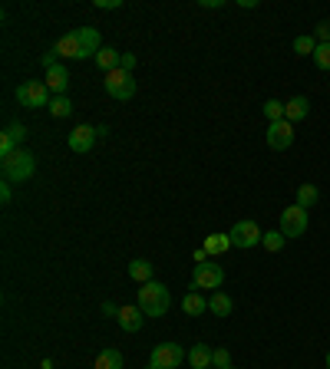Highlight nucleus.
Segmentation results:
<instances>
[{"label":"nucleus","mask_w":330,"mask_h":369,"mask_svg":"<svg viewBox=\"0 0 330 369\" xmlns=\"http://www.w3.org/2000/svg\"><path fill=\"white\" fill-rule=\"evenodd\" d=\"M139 307L146 317H165L168 307H172V294H168V287L159 281H149L139 287Z\"/></svg>","instance_id":"1"},{"label":"nucleus","mask_w":330,"mask_h":369,"mask_svg":"<svg viewBox=\"0 0 330 369\" xmlns=\"http://www.w3.org/2000/svg\"><path fill=\"white\" fill-rule=\"evenodd\" d=\"M3 181H10V185H20V181H27V178H33V172H37V155L33 152H27V148H17L14 155H3Z\"/></svg>","instance_id":"2"},{"label":"nucleus","mask_w":330,"mask_h":369,"mask_svg":"<svg viewBox=\"0 0 330 369\" xmlns=\"http://www.w3.org/2000/svg\"><path fill=\"white\" fill-rule=\"evenodd\" d=\"M50 86L46 83H40V79H27V83H20L17 86V103L27 106V109H43V106H50Z\"/></svg>","instance_id":"3"},{"label":"nucleus","mask_w":330,"mask_h":369,"mask_svg":"<svg viewBox=\"0 0 330 369\" xmlns=\"http://www.w3.org/2000/svg\"><path fill=\"white\" fill-rule=\"evenodd\" d=\"M307 228H311V215H307V208L291 205V208L281 211V235L284 237H304L307 235Z\"/></svg>","instance_id":"4"},{"label":"nucleus","mask_w":330,"mask_h":369,"mask_svg":"<svg viewBox=\"0 0 330 369\" xmlns=\"http://www.w3.org/2000/svg\"><path fill=\"white\" fill-rule=\"evenodd\" d=\"M103 86H106V92H109L113 99H119V103H129V99L135 96V79H133V73H126V70L106 73Z\"/></svg>","instance_id":"5"},{"label":"nucleus","mask_w":330,"mask_h":369,"mask_svg":"<svg viewBox=\"0 0 330 369\" xmlns=\"http://www.w3.org/2000/svg\"><path fill=\"white\" fill-rule=\"evenodd\" d=\"M225 283V267L222 264H195L192 274V290H218Z\"/></svg>","instance_id":"6"},{"label":"nucleus","mask_w":330,"mask_h":369,"mask_svg":"<svg viewBox=\"0 0 330 369\" xmlns=\"http://www.w3.org/2000/svg\"><path fill=\"white\" fill-rule=\"evenodd\" d=\"M182 359H188V353L182 350L179 343H159V346L152 350L149 366H155V369H179Z\"/></svg>","instance_id":"7"},{"label":"nucleus","mask_w":330,"mask_h":369,"mask_svg":"<svg viewBox=\"0 0 330 369\" xmlns=\"http://www.w3.org/2000/svg\"><path fill=\"white\" fill-rule=\"evenodd\" d=\"M261 241H264V231L258 228V221H238L231 228V248L248 251V248H258Z\"/></svg>","instance_id":"8"},{"label":"nucleus","mask_w":330,"mask_h":369,"mask_svg":"<svg viewBox=\"0 0 330 369\" xmlns=\"http://www.w3.org/2000/svg\"><path fill=\"white\" fill-rule=\"evenodd\" d=\"M96 139H99V129L96 126H90V122H83V126H76L73 132H70V148L73 152H79V155H86V152H93V146H96Z\"/></svg>","instance_id":"9"},{"label":"nucleus","mask_w":330,"mask_h":369,"mask_svg":"<svg viewBox=\"0 0 330 369\" xmlns=\"http://www.w3.org/2000/svg\"><path fill=\"white\" fill-rule=\"evenodd\" d=\"M268 146L274 148V152H284V148L294 146V126H291L287 119H281V122H271V126H268Z\"/></svg>","instance_id":"10"},{"label":"nucleus","mask_w":330,"mask_h":369,"mask_svg":"<svg viewBox=\"0 0 330 369\" xmlns=\"http://www.w3.org/2000/svg\"><path fill=\"white\" fill-rule=\"evenodd\" d=\"M119 326L126 330V333H135V330H142V320H146V313H142V307L139 303H126V307H119Z\"/></svg>","instance_id":"11"},{"label":"nucleus","mask_w":330,"mask_h":369,"mask_svg":"<svg viewBox=\"0 0 330 369\" xmlns=\"http://www.w3.org/2000/svg\"><path fill=\"white\" fill-rule=\"evenodd\" d=\"M53 53L57 57H70V59H86V53H83V43H79V37L73 33H66V37H60L57 43H53Z\"/></svg>","instance_id":"12"},{"label":"nucleus","mask_w":330,"mask_h":369,"mask_svg":"<svg viewBox=\"0 0 330 369\" xmlns=\"http://www.w3.org/2000/svg\"><path fill=\"white\" fill-rule=\"evenodd\" d=\"M46 86L53 96H66V86H70V70L66 66H53V70H46Z\"/></svg>","instance_id":"13"},{"label":"nucleus","mask_w":330,"mask_h":369,"mask_svg":"<svg viewBox=\"0 0 330 369\" xmlns=\"http://www.w3.org/2000/svg\"><path fill=\"white\" fill-rule=\"evenodd\" d=\"M311 116V99L307 96H294V99H287L284 103V119L294 126V122H300V119Z\"/></svg>","instance_id":"14"},{"label":"nucleus","mask_w":330,"mask_h":369,"mask_svg":"<svg viewBox=\"0 0 330 369\" xmlns=\"http://www.w3.org/2000/svg\"><path fill=\"white\" fill-rule=\"evenodd\" d=\"M76 37H79V43H83V53L86 57H96L103 43H99V30L96 27H76Z\"/></svg>","instance_id":"15"},{"label":"nucleus","mask_w":330,"mask_h":369,"mask_svg":"<svg viewBox=\"0 0 330 369\" xmlns=\"http://www.w3.org/2000/svg\"><path fill=\"white\" fill-rule=\"evenodd\" d=\"M93 59H96V66H99L103 73H113V70H119L122 66V53L119 50H113V46H103Z\"/></svg>","instance_id":"16"},{"label":"nucleus","mask_w":330,"mask_h":369,"mask_svg":"<svg viewBox=\"0 0 330 369\" xmlns=\"http://www.w3.org/2000/svg\"><path fill=\"white\" fill-rule=\"evenodd\" d=\"M211 359H215V350H211L208 343H195V346L188 350V363H192V369H208Z\"/></svg>","instance_id":"17"},{"label":"nucleus","mask_w":330,"mask_h":369,"mask_svg":"<svg viewBox=\"0 0 330 369\" xmlns=\"http://www.w3.org/2000/svg\"><path fill=\"white\" fill-rule=\"evenodd\" d=\"M182 310L188 313V317H202V313L208 310V300L198 294V290H188V294L182 297Z\"/></svg>","instance_id":"18"},{"label":"nucleus","mask_w":330,"mask_h":369,"mask_svg":"<svg viewBox=\"0 0 330 369\" xmlns=\"http://www.w3.org/2000/svg\"><path fill=\"white\" fill-rule=\"evenodd\" d=\"M208 310L215 313V317H231L235 303H231V297H228L225 290H215V294L208 297Z\"/></svg>","instance_id":"19"},{"label":"nucleus","mask_w":330,"mask_h":369,"mask_svg":"<svg viewBox=\"0 0 330 369\" xmlns=\"http://www.w3.org/2000/svg\"><path fill=\"white\" fill-rule=\"evenodd\" d=\"M126 270H129V277H133V281L149 283L152 281V270H155V267H152L146 257H135V261H129V267H126Z\"/></svg>","instance_id":"20"},{"label":"nucleus","mask_w":330,"mask_h":369,"mask_svg":"<svg viewBox=\"0 0 330 369\" xmlns=\"http://www.w3.org/2000/svg\"><path fill=\"white\" fill-rule=\"evenodd\" d=\"M228 248H231V235H208L205 237V251H208V257H218V254H225Z\"/></svg>","instance_id":"21"},{"label":"nucleus","mask_w":330,"mask_h":369,"mask_svg":"<svg viewBox=\"0 0 330 369\" xmlns=\"http://www.w3.org/2000/svg\"><path fill=\"white\" fill-rule=\"evenodd\" d=\"M96 369H122V353L119 350H99Z\"/></svg>","instance_id":"22"},{"label":"nucleus","mask_w":330,"mask_h":369,"mask_svg":"<svg viewBox=\"0 0 330 369\" xmlns=\"http://www.w3.org/2000/svg\"><path fill=\"white\" fill-rule=\"evenodd\" d=\"M317 40H314V33H300L298 40H294V57H314V50H317Z\"/></svg>","instance_id":"23"},{"label":"nucleus","mask_w":330,"mask_h":369,"mask_svg":"<svg viewBox=\"0 0 330 369\" xmlns=\"http://www.w3.org/2000/svg\"><path fill=\"white\" fill-rule=\"evenodd\" d=\"M317 201H320V188H317V185H300L298 188V205L311 211Z\"/></svg>","instance_id":"24"},{"label":"nucleus","mask_w":330,"mask_h":369,"mask_svg":"<svg viewBox=\"0 0 330 369\" xmlns=\"http://www.w3.org/2000/svg\"><path fill=\"white\" fill-rule=\"evenodd\" d=\"M46 109H50V116L66 119V116H70V112H73V103H70V96H53Z\"/></svg>","instance_id":"25"},{"label":"nucleus","mask_w":330,"mask_h":369,"mask_svg":"<svg viewBox=\"0 0 330 369\" xmlns=\"http://www.w3.org/2000/svg\"><path fill=\"white\" fill-rule=\"evenodd\" d=\"M261 112L268 116V122H281L284 119V103L281 99H268V103L261 106Z\"/></svg>","instance_id":"26"},{"label":"nucleus","mask_w":330,"mask_h":369,"mask_svg":"<svg viewBox=\"0 0 330 369\" xmlns=\"http://www.w3.org/2000/svg\"><path fill=\"white\" fill-rule=\"evenodd\" d=\"M311 59H314V66H317V70H324V73H330V43H320V46H317V50H314V57H311Z\"/></svg>","instance_id":"27"},{"label":"nucleus","mask_w":330,"mask_h":369,"mask_svg":"<svg viewBox=\"0 0 330 369\" xmlns=\"http://www.w3.org/2000/svg\"><path fill=\"white\" fill-rule=\"evenodd\" d=\"M284 241L287 237L281 235V228H278V231H264V241H261V244H264L268 251H281V248H284Z\"/></svg>","instance_id":"28"},{"label":"nucleus","mask_w":330,"mask_h":369,"mask_svg":"<svg viewBox=\"0 0 330 369\" xmlns=\"http://www.w3.org/2000/svg\"><path fill=\"white\" fill-rule=\"evenodd\" d=\"M3 132L10 135V139H14L17 146H23V139H27V135H30V132H27V126H23V122H10V126H7V129H3Z\"/></svg>","instance_id":"29"},{"label":"nucleus","mask_w":330,"mask_h":369,"mask_svg":"<svg viewBox=\"0 0 330 369\" xmlns=\"http://www.w3.org/2000/svg\"><path fill=\"white\" fill-rule=\"evenodd\" d=\"M211 366H215V369H228V366H231V353L218 346V350H215V359H211Z\"/></svg>","instance_id":"30"},{"label":"nucleus","mask_w":330,"mask_h":369,"mask_svg":"<svg viewBox=\"0 0 330 369\" xmlns=\"http://www.w3.org/2000/svg\"><path fill=\"white\" fill-rule=\"evenodd\" d=\"M314 40L317 43H330V20H320L314 27Z\"/></svg>","instance_id":"31"},{"label":"nucleus","mask_w":330,"mask_h":369,"mask_svg":"<svg viewBox=\"0 0 330 369\" xmlns=\"http://www.w3.org/2000/svg\"><path fill=\"white\" fill-rule=\"evenodd\" d=\"M0 201H3V205H10V201H14V188H10V181H3V185H0Z\"/></svg>","instance_id":"32"},{"label":"nucleus","mask_w":330,"mask_h":369,"mask_svg":"<svg viewBox=\"0 0 330 369\" xmlns=\"http://www.w3.org/2000/svg\"><path fill=\"white\" fill-rule=\"evenodd\" d=\"M135 63H139V59H135V53H122V66H119V70H126V73H133V70H135Z\"/></svg>","instance_id":"33"},{"label":"nucleus","mask_w":330,"mask_h":369,"mask_svg":"<svg viewBox=\"0 0 330 369\" xmlns=\"http://www.w3.org/2000/svg\"><path fill=\"white\" fill-rule=\"evenodd\" d=\"M99 310H103L106 317H119V307H116L113 300H103V303H99Z\"/></svg>","instance_id":"34"},{"label":"nucleus","mask_w":330,"mask_h":369,"mask_svg":"<svg viewBox=\"0 0 330 369\" xmlns=\"http://www.w3.org/2000/svg\"><path fill=\"white\" fill-rule=\"evenodd\" d=\"M96 7L99 10H116V7H122V0H96Z\"/></svg>","instance_id":"35"},{"label":"nucleus","mask_w":330,"mask_h":369,"mask_svg":"<svg viewBox=\"0 0 330 369\" xmlns=\"http://www.w3.org/2000/svg\"><path fill=\"white\" fill-rule=\"evenodd\" d=\"M192 257H195V264H208V251H205V248H198Z\"/></svg>","instance_id":"36"},{"label":"nucleus","mask_w":330,"mask_h":369,"mask_svg":"<svg viewBox=\"0 0 330 369\" xmlns=\"http://www.w3.org/2000/svg\"><path fill=\"white\" fill-rule=\"evenodd\" d=\"M202 7L205 10H218V7H225V0H202Z\"/></svg>","instance_id":"37"},{"label":"nucleus","mask_w":330,"mask_h":369,"mask_svg":"<svg viewBox=\"0 0 330 369\" xmlns=\"http://www.w3.org/2000/svg\"><path fill=\"white\" fill-rule=\"evenodd\" d=\"M40 369H53V359H43V363H40Z\"/></svg>","instance_id":"38"},{"label":"nucleus","mask_w":330,"mask_h":369,"mask_svg":"<svg viewBox=\"0 0 330 369\" xmlns=\"http://www.w3.org/2000/svg\"><path fill=\"white\" fill-rule=\"evenodd\" d=\"M327 369H330V353H327Z\"/></svg>","instance_id":"39"},{"label":"nucleus","mask_w":330,"mask_h":369,"mask_svg":"<svg viewBox=\"0 0 330 369\" xmlns=\"http://www.w3.org/2000/svg\"><path fill=\"white\" fill-rule=\"evenodd\" d=\"M228 369H235V366H228Z\"/></svg>","instance_id":"40"},{"label":"nucleus","mask_w":330,"mask_h":369,"mask_svg":"<svg viewBox=\"0 0 330 369\" xmlns=\"http://www.w3.org/2000/svg\"><path fill=\"white\" fill-rule=\"evenodd\" d=\"M149 369H155V366H149Z\"/></svg>","instance_id":"41"}]
</instances>
